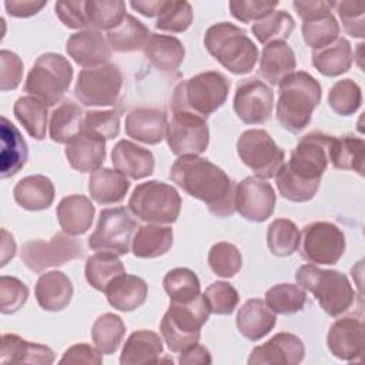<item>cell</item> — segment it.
<instances>
[{"instance_id": "cell-59", "label": "cell", "mask_w": 365, "mask_h": 365, "mask_svg": "<svg viewBox=\"0 0 365 365\" xmlns=\"http://www.w3.org/2000/svg\"><path fill=\"white\" fill-rule=\"evenodd\" d=\"M54 10L60 21L68 29H84L88 26L84 0L57 1Z\"/></svg>"}, {"instance_id": "cell-24", "label": "cell", "mask_w": 365, "mask_h": 365, "mask_svg": "<svg viewBox=\"0 0 365 365\" xmlns=\"http://www.w3.org/2000/svg\"><path fill=\"white\" fill-rule=\"evenodd\" d=\"M167 127V115L157 108H134L125 117V134L150 145L165 138Z\"/></svg>"}, {"instance_id": "cell-58", "label": "cell", "mask_w": 365, "mask_h": 365, "mask_svg": "<svg viewBox=\"0 0 365 365\" xmlns=\"http://www.w3.org/2000/svg\"><path fill=\"white\" fill-rule=\"evenodd\" d=\"M23 77V61L21 58L9 50L0 51V90H14Z\"/></svg>"}, {"instance_id": "cell-62", "label": "cell", "mask_w": 365, "mask_h": 365, "mask_svg": "<svg viewBox=\"0 0 365 365\" xmlns=\"http://www.w3.org/2000/svg\"><path fill=\"white\" fill-rule=\"evenodd\" d=\"M178 362L182 365H208L212 362V358L205 346L195 344L181 352Z\"/></svg>"}, {"instance_id": "cell-61", "label": "cell", "mask_w": 365, "mask_h": 365, "mask_svg": "<svg viewBox=\"0 0 365 365\" xmlns=\"http://www.w3.org/2000/svg\"><path fill=\"white\" fill-rule=\"evenodd\" d=\"M47 1H36V0H6L4 7L9 16L17 19H26L37 14Z\"/></svg>"}, {"instance_id": "cell-38", "label": "cell", "mask_w": 365, "mask_h": 365, "mask_svg": "<svg viewBox=\"0 0 365 365\" xmlns=\"http://www.w3.org/2000/svg\"><path fill=\"white\" fill-rule=\"evenodd\" d=\"M364 151L365 143L362 138L346 134L334 137L328 150V158L338 170L356 171L364 174Z\"/></svg>"}, {"instance_id": "cell-54", "label": "cell", "mask_w": 365, "mask_h": 365, "mask_svg": "<svg viewBox=\"0 0 365 365\" xmlns=\"http://www.w3.org/2000/svg\"><path fill=\"white\" fill-rule=\"evenodd\" d=\"M29 298L27 285L16 277H0V311L1 314L17 312Z\"/></svg>"}, {"instance_id": "cell-21", "label": "cell", "mask_w": 365, "mask_h": 365, "mask_svg": "<svg viewBox=\"0 0 365 365\" xmlns=\"http://www.w3.org/2000/svg\"><path fill=\"white\" fill-rule=\"evenodd\" d=\"M64 153L71 168L80 173H94L100 170L106 160V138L81 128L67 143Z\"/></svg>"}, {"instance_id": "cell-64", "label": "cell", "mask_w": 365, "mask_h": 365, "mask_svg": "<svg viewBox=\"0 0 365 365\" xmlns=\"http://www.w3.org/2000/svg\"><path fill=\"white\" fill-rule=\"evenodd\" d=\"M16 254V242L11 234H9L4 228L1 230V262L0 267H4Z\"/></svg>"}, {"instance_id": "cell-23", "label": "cell", "mask_w": 365, "mask_h": 365, "mask_svg": "<svg viewBox=\"0 0 365 365\" xmlns=\"http://www.w3.org/2000/svg\"><path fill=\"white\" fill-rule=\"evenodd\" d=\"M114 168L131 180H141L153 174L154 155L150 150L128 140H120L111 151Z\"/></svg>"}, {"instance_id": "cell-37", "label": "cell", "mask_w": 365, "mask_h": 365, "mask_svg": "<svg viewBox=\"0 0 365 365\" xmlns=\"http://www.w3.org/2000/svg\"><path fill=\"white\" fill-rule=\"evenodd\" d=\"M173 247V228L160 224H145L138 227L131 251L137 258H157Z\"/></svg>"}, {"instance_id": "cell-40", "label": "cell", "mask_w": 365, "mask_h": 365, "mask_svg": "<svg viewBox=\"0 0 365 365\" xmlns=\"http://www.w3.org/2000/svg\"><path fill=\"white\" fill-rule=\"evenodd\" d=\"M150 34V30L140 20L125 14L117 27L107 31V41L114 51L130 53L143 48Z\"/></svg>"}, {"instance_id": "cell-8", "label": "cell", "mask_w": 365, "mask_h": 365, "mask_svg": "<svg viewBox=\"0 0 365 365\" xmlns=\"http://www.w3.org/2000/svg\"><path fill=\"white\" fill-rule=\"evenodd\" d=\"M181 202V197L173 185L151 180L134 188L128 200V210L148 224H173L180 215Z\"/></svg>"}, {"instance_id": "cell-47", "label": "cell", "mask_w": 365, "mask_h": 365, "mask_svg": "<svg viewBox=\"0 0 365 365\" xmlns=\"http://www.w3.org/2000/svg\"><path fill=\"white\" fill-rule=\"evenodd\" d=\"M264 302L274 314L289 315L299 312L304 308L307 294L299 285L278 284L265 292Z\"/></svg>"}, {"instance_id": "cell-52", "label": "cell", "mask_w": 365, "mask_h": 365, "mask_svg": "<svg viewBox=\"0 0 365 365\" xmlns=\"http://www.w3.org/2000/svg\"><path fill=\"white\" fill-rule=\"evenodd\" d=\"M192 23V9L188 1H170L157 17L155 27L163 31L182 33Z\"/></svg>"}, {"instance_id": "cell-45", "label": "cell", "mask_w": 365, "mask_h": 365, "mask_svg": "<svg viewBox=\"0 0 365 365\" xmlns=\"http://www.w3.org/2000/svg\"><path fill=\"white\" fill-rule=\"evenodd\" d=\"M301 244V232L298 227L287 218L274 220L267 231V245L277 257L292 255Z\"/></svg>"}, {"instance_id": "cell-20", "label": "cell", "mask_w": 365, "mask_h": 365, "mask_svg": "<svg viewBox=\"0 0 365 365\" xmlns=\"http://www.w3.org/2000/svg\"><path fill=\"white\" fill-rule=\"evenodd\" d=\"M331 354L342 361H361L364 355V324L354 317L336 319L327 335Z\"/></svg>"}, {"instance_id": "cell-12", "label": "cell", "mask_w": 365, "mask_h": 365, "mask_svg": "<svg viewBox=\"0 0 365 365\" xmlns=\"http://www.w3.org/2000/svg\"><path fill=\"white\" fill-rule=\"evenodd\" d=\"M81 255V242L64 231L53 235L50 241H27L23 244L20 251L21 261L34 272H41L50 267H60L68 261L80 258Z\"/></svg>"}, {"instance_id": "cell-22", "label": "cell", "mask_w": 365, "mask_h": 365, "mask_svg": "<svg viewBox=\"0 0 365 365\" xmlns=\"http://www.w3.org/2000/svg\"><path fill=\"white\" fill-rule=\"evenodd\" d=\"M68 56L81 67L106 64L111 57V48L104 36L97 30H81L71 34L66 43Z\"/></svg>"}, {"instance_id": "cell-9", "label": "cell", "mask_w": 365, "mask_h": 365, "mask_svg": "<svg viewBox=\"0 0 365 365\" xmlns=\"http://www.w3.org/2000/svg\"><path fill=\"white\" fill-rule=\"evenodd\" d=\"M123 87V74L115 64L106 63L97 67L83 68L78 73L74 96L91 107L114 106L118 101Z\"/></svg>"}, {"instance_id": "cell-16", "label": "cell", "mask_w": 365, "mask_h": 365, "mask_svg": "<svg viewBox=\"0 0 365 365\" xmlns=\"http://www.w3.org/2000/svg\"><path fill=\"white\" fill-rule=\"evenodd\" d=\"M332 138V135L318 131L304 135L292 150L289 161L285 164L287 168L298 178L321 181L329 163L328 150Z\"/></svg>"}, {"instance_id": "cell-33", "label": "cell", "mask_w": 365, "mask_h": 365, "mask_svg": "<svg viewBox=\"0 0 365 365\" xmlns=\"http://www.w3.org/2000/svg\"><path fill=\"white\" fill-rule=\"evenodd\" d=\"M13 197L14 201L24 210H47L54 201V185L46 175H27L14 185Z\"/></svg>"}, {"instance_id": "cell-50", "label": "cell", "mask_w": 365, "mask_h": 365, "mask_svg": "<svg viewBox=\"0 0 365 365\" xmlns=\"http://www.w3.org/2000/svg\"><path fill=\"white\" fill-rule=\"evenodd\" d=\"M328 104L339 115L354 114L362 104L359 86L351 78L336 81L329 90Z\"/></svg>"}, {"instance_id": "cell-17", "label": "cell", "mask_w": 365, "mask_h": 365, "mask_svg": "<svg viewBox=\"0 0 365 365\" xmlns=\"http://www.w3.org/2000/svg\"><path fill=\"white\" fill-rule=\"evenodd\" d=\"M272 106L271 88L257 77L244 78L237 84L232 107L242 123L250 125L267 123L272 114Z\"/></svg>"}, {"instance_id": "cell-13", "label": "cell", "mask_w": 365, "mask_h": 365, "mask_svg": "<svg viewBox=\"0 0 365 365\" xmlns=\"http://www.w3.org/2000/svg\"><path fill=\"white\" fill-rule=\"evenodd\" d=\"M167 144L175 155H198L210 143V130L204 117L184 110H173L165 134Z\"/></svg>"}, {"instance_id": "cell-25", "label": "cell", "mask_w": 365, "mask_h": 365, "mask_svg": "<svg viewBox=\"0 0 365 365\" xmlns=\"http://www.w3.org/2000/svg\"><path fill=\"white\" fill-rule=\"evenodd\" d=\"M277 324L275 314L259 298L248 299L235 318V325L242 336L250 341H258L268 335Z\"/></svg>"}, {"instance_id": "cell-35", "label": "cell", "mask_w": 365, "mask_h": 365, "mask_svg": "<svg viewBox=\"0 0 365 365\" xmlns=\"http://www.w3.org/2000/svg\"><path fill=\"white\" fill-rule=\"evenodd\" d=\"M354 61V53L351 43L338 37L334 43L312 50V66L325 77H338L346 73Z\"/></svg>"}, {"instance_id": "cell-44", "label": "cell", "mask_w": 365, "mask_h": 365, "mask_svg": "<svg viewBox=\"0 0 365 365\" xmlns=\"http://www.w3.org/2000/svg\"><path fill=\"white\" fill-rule=\"evenodd\" d=\"M87 23L91 30H113L125 17V3L121 0H88L86 1Z\"/></svg>"}, {"instance_id": "cell-3", "label": "cell", "mask_w": 365, "mask_h": 365, "mask_svg": "<svg viewBox=\"0 0 365 365\" xmlns=\"http://www.w3.org/2000/svg\"><path fill=\"white\" fill-rule=\"evenodd\" d=\"M207 51L232 74L250 73L257 60L258 48L247 31L227 21L217 23L204 34Z\"/></svg>"}, {"instance_id": "cell-36", "label": "cell", "mask_w": 365, "mask_h": 365, "mask_svg": "<svg viewBox=\"0 0 365 365\" xmlns=\"http://www.w3.org/2000/svg\"><path fill=\"white\" fill-rule=\"evenodd\" d=\"M130 188V181L111 168H100L88 178V192L98 204H115L124 200Z\"/></svg>"}, {"instance_id": "cell-10", "label": "cell", "mask_w": 365, "mask_h": 365, "mask_svg": "<svg viewBox=\"0 0 365 365\" xmlns=\"http://www.w3.org/2000/svg\"><path fill=\"white\" fill-rule=\"evenodd\" d=\"M237 153L240 160L262 180L275 177L284 164L282 148L261 128L244 131L237 140Z\"/></svg>"}, {"instance_id": "cell-46", "label": "cell", "mask_w": 365, "mask_h": 365, "mask_svg": "<svg viewBox=\"0 0 365 365\" xmlns=\"http://www.w3.org/2000/svg\"><path fill=\"white\" fill-rule=\"evenodd\" d=\"M294 19L284 10H274L261 20L255 21L251 27L255 38L268 44L272 41H285L294 30Z\"/></svg>"}, {"instance_id": "cell-6", "label": "cell", "mask_w": 365, "mask_h": 365, "mask_svg": "<svg viewBox=\"0 0 365 365\" xmlns=\"http://www.w3.org/2000/svg\"><path fill=\"white\" fill-rule=\"evenodd\" d=\"M210 314L211 311L204 295H198L185 304L170 302L160 322V331L168 349L182 352L198 344L201 328Z\"/></svg>"}, {"instance_id": "cell-55", "label": "cell", "mask_w": 365, "mask_h": 365, "mask_svg": "<svg viewBox=\"0 0 365 365\" xmlns=\"http://www.w3.org/2000/svg\"><path fill=\"white\" fill-rule=\"evenodd\" d=\"M329 7L338 13L345 31L356 38L365 36V20H364V3L358 1H329Z\"/></svg>"}, {"instance_id": "cell-32", "label": "cell", "mask_w": 365, "mask_h": 365, "mask_svg": "<svg viewBox=\"0 0 365 365\" xmlns=\"http://www.w3.org/2000/svg\"><path fill=\"white\" fill-rule=\"evenodd\" d=\"M144 54L147 60L160 71H174L184 61L185 48L174 36L151 33L145 41Z\"/></svg>"}, {"instance_id": "cell-26", "label": "cell", "mask_w": 365, "mask_h": 365, "mask_svg": "<svg viewBox=\"0 0 365 365\" xmlns=\"http://www.w3.org/2000/svg\"><path fill=\"white\" fill-rule=\"evenodd\" d=\"M0 175L1 178H9L24 167L29 157V150L17 127L6 117H1L0 121Z\"/></svg>"}, {"instance_id": "cell-48", "label": "cell", "mask_w": 365, "mask_h": 365, "mask_svg": "<svg viewBox=\"0 0 365 365\" xmlns=\"http://www.w3.org/2000/svg\"><path fill=\"white\" fill-rule=\"evenodd\" d=\"M163 287L170 297V302H190L200 295V279L188 268H174L163 279Z\"/></svg>"}, {"instance_id": "cell-63", "label": "cell", "mask_w": 365, "mask_h": 365, "mask_svg": "<svg viewBox=\"0 0 365 365\" xmlns=\"http://www.w3.org/2000/svg\"><path fill=\"white\" fill-rule=\"evenodd\" d=\"M168 0H137V1H130V6L137 10L140 14L145 17H158L161 11L165 9Z\"/></svg>"}, {"instance_id": "cell-60", "label": "cell", "mask_w": 365, "mask_h": 365, "mask_svg": "<svg viewBox=\"0 0 365 365\" xmlns=\"http://www.w3.org/2000/svg\"><path fill=\"white\" fill-rule=\"evenodd\" d=\"M103 362L101 352L87 344H77L70 346L61 356L60 364H96Z\"/></svg>"}, {"instance_id": "cell-42", "label": "cell", "mask_w": 365, "mask_h": 365, "mask_svg": "<svg viewBox=\"0 0 365 365\" xmlns=\"http://www.w3.org/2000/svg\"><path fill=\"white\" fill-rule=\"evenodd\" d=\"M14 115L34 140H43L47 131V106L33 96L19 97L14 103Z\"/></svg>"}, {"instance_id": "cell-1", "label": "cell", "mask_w": 365, "mask_h": 365, "mask_svg": "<svg viewBox=\"0 0 365 365\" xmlns=\"http://www.w3.org/2000/svg\"><path fill=\"white\" fill-rule=\"evenodd\" d=\"M170 178L184 192L202 201L212 215L227 218L234 214L235 187L214 163L198 155H181L174 161Z\"/></svg>"}, {"instance_id": "cell-2", "label": "cell", "mask_w": 365, "mask_h": 365, "mask_svg": "<svg viewBox=\"0 0 365 365\" xmlns=\"http://www.w3.org/2000/svg\"><path fill=\"white\" fill-rule=\"evenodd\" d=\"M321 84L307 71H294L279 83L277 120L289 133L299 134L321 103Z\"/></svg>"}, {"instance_id": "cell-39", "label": "cell", "mask_w": 365, "mask_h": 365, "mask_svg": "<svg viewBox=\"0 0 365 365\" xmlns=\"http://www.w3.org/2000/svg\"><path fill=\"white\" fill-rule=\"evenodd\" d=\"M83 108L71 100H64L53 113L50 118V138L58 144H67L76 137L84 118Z\"/></svg>"}, {"instance_id": "cell-41", "label": "cell", "mask_w": 365, "mask_h": 365, "mask_svg": "<svg viewBox=\"0 0 365 365\" xmlns=\"http://www.w3.org/2000/svg\"><path fill=\"white\" fill-rule=\"evenodd\" d=\"M86 279L97 291H106L113 279L125 274V268L113 252H97L87 258Z\"/></svg>"}, {"instance_id": "cell-28", "label": "cell", "mask_w": 365, "mask_h": 365, "mask_svg": "<svg viewBox=\"0 0 365 365\" xmlns=\"http://www.w3.org/2000/svg\"><path fill=\"white\" fill-rule=\"evenodd\" d=\"M297 60L292 48L285 41H272L265 44L259 58V76L271 86L279 83L294 73Z\"/></svg>"}, {"instance_id": "cell-56", "label": "cell", "mask_w": 365, "mask_h": 365, "mask_svg": "<svg viewBox=\"0 0 365 365\" xmlns=\"http://www.w3.org/2000/svg\"><path fill=\"white\" fill-rule=\"evenodd\" d=\"M81 128L97 133L106 140H111L120 133V115L114 110H91L84 114Z\"/></svg>"}, {"instance_id": "cell-19", "label": "cell", "mask_w": 365, "mask_h": 365, "mask_svg": "<svg viewBox=\"0 0 365 365\" xmlns=\"http://www.w3.org/2000/svg\"><path fill=\"white\" fill-rule=\"evenodd\" d=\"M305 348L294 334L279 332L269 338L265 344L255 346L250 356V365H297L302 362Z\"/></svg>"}, {"instance_id": "cell-18", "label": "cell", "mask_w": 365, "mask_h": 365, "mask_svg": "<svg viewBox=\"0 0 365 365\" xmlns=\"http://www.w3.org/2000/svg\"><path fill=\"white\" fill-rule=\"evenodd\" d=\"M275 202L274 188L262 178L247 177L235 187V211L251 222L267 221L274 214Z\"/></svg>"}, {"instance_id": "cell-7", "label": "cell", "mask_w": 365, "mask_h": 365, "mask_svg": "<svg viewBox=\"0 0 365 365\" xmlns=\"http://www.w3.org/2000/svg\"><path fill=\"white\" fill-rule=\"evenodd\" d=\"M73 67L70 61L57 53H44L37 57L24 83V91L47 107L60 103L70 88Z\"/></svg>"}, {"instance_id": "cell-14", "label": "cell", "mask_w": 365, "mask_h": 365, "mask_svg": "<svg viewBox=\"0 0 365 365\" xmlns=\"http://www.w3.org/2000/svg\"><path fill=\"white\" fill-rule=\"evenodd\" d=\"M301 255L312 264L334 265L345 251V235L332 222L317 221L304 227Z\"/></svg>"}, {"instance_id": "cell-4", "label": "cell", "mask_w": 365, "mask_h": 365, "mask_svg": "<svg viewBox=\"0 0 365 365\" xmlns=\"http://www.w3.org/2000/svg\"><path fill=\"white\" fill-rule=\"evenodd\" d=\"M297 284L311 292L319 307L331 317L346 312L355 299L348 277L336 269H324L314 264L301 265L295 272Z\"/></svg>"}, {"instance_id": "cell-57", "label": "cell", "mask_w": 365, "mask_h": 365, "mask_svg": "<svg viewBox=\"0 0 365 365\" xmlns=\"http://www.w3.org/2000/svg\"><path fill=\"white\" fill-rule=\"evenodd\" d=\"M232 17L241 23L258 21L278 6L277 0H235L230 1Z\"/></svg>"}, {"instance_id": "cell-11", "label": "cell", "mask_w": 365, "mask_h": 365, "mask_svg": "<svg viewBox=\"0 0 365 365\" xmlns=\"http://www.w3.org/2000/svg\"><path fill=\"white\" fill-rule=\"evenodd\" d=\"M137 228V222L124 207L104 208L100 212L94 232L88 237V247L97 252L125 255Z\"/></svg>"}, {"instance_id": "cell-15", "label": "cell", "mask_w": 365, "mask_h": 365, "mask_svg": "<svg viewBox=\"0 0 365 365\" xmlns=\"http://www.w3.org/2000/svg\"><path fill=\"white\" fill-rule=\"evenodd\" d=\"M292 7L302 20V38L312 50H319L338 38L339 24L328 1L295 0Z\"/></svg>"}, {"instance_id": "cell-51", "label": "cell", "mask_w": 365, "mask_h": 365, "mask_svg": "<svg viewBox=\"0 0 365 365\" xmlns=\"http://www.w3.org/2000/svg\"><path fill=\"white\" fill-rule=\"evenodd\" d=\"M208 264L214 274L222 278L234 277L242 267L240 250L231 242H217L208 252Z\"/></svg>"}, {"instance_id": "cell-5", "label": "cell", "mask_w": 365, "mask_h": 365, "mask_svg": "<svg viewBox=\"0 0 365 365\" xmlns=\"http://www.w3.org/2000/svg\"><path fill=\"white\" fill-rule=\"evenodd\" d=\"M228 78L218 71H204L180 83L173 93L171 108L208 117L227 100Z\"/></svg>"}, {"instance_id": "cell-29", "label": "cell", "mask_w": 365, "mask_h": 365, "mask_svg": "<svg viewBox=\"0 0 365 365\" xmlns=\"http://www.w3.org/2000/svg\"><path fill=\"white\" fill-rule=\"evenodd\" d=\"M96 208L93 202L80 194L64 197L56 210L57 220L64 232L70 235H81L88 231L93 224Z\"/></svg>"}, {"instance_id": "cell-49", "label": "cell", "mask_w": 365, "mask_h": 365, "mask_svg": "<svg viewBox=\"0 0 365 365\" xmlns=\"http://www.w3.org/2000/svg\"><path fill=\"white\" fill-rule=\"evenodd\" d=\"M275 182L279 194L292 202H305L315 197L321 181H307L295 177L285 164L275 174Z\"/></svg>"}, {"instance_id": "cell-53", "label": "cell", "mask_w": 365, "mask_h": 365, "mask_svg": "<svg viewBox=\"0 0 365 365\" xmlns=\"http://www.w3.org/2000/svg\"><path fill=\"white\" fill-rule=\"evenodd\" d=\"M210 311L217 315H230L235 311L240 295L237 289L225 281H217L208 285L205 292L202 294Z\"/></svg>"}, {"instance_id": "cell-27", "label": "cell", "mask_w": 365, "mask_h": 365, "mask_svg": "<svg viewBox=\"0 0 365 365\" xmlns=\"http://www.w3.org/2000/svg\"><path fill=\"white\" fill-rule=\"evenodd\" d=\"M37 304L50 312L63 311L71 301L73 284L61 271H48L41 274L36 284Z\"/></svg>"}, {"instance_id": "cell-34", "label": "cell", "mask_w": 365, "mask_h": 365, "mask_svg": "<svg viewBox=\"0 0 365 365\" xmlns=\"http://www.w3.org/2000/svg\"><path fill=\"white\" fill-rule=\"evenodd\" d=\"M163 354V341L160 335L150 329L134 331L124 344L120 355L121 365L157 364Z\"/></svg>"}, {"instance_id": "cell-43", "label": "cell", "mask_w": 365, "mask_h": 365, "mask_svg": "<svg viewBox=\"0 0 365 365\" xmlns=\"http://www.w3.org/2000/svg\"><path fill=\"white\" fill-rule=\"evenodd\" d=\"M125 334L123 319L111 312L100 315L91 327V339L101 355L114 354Z\"/></svg>"}, {"instance_id": "cell-30", "label": "cell", "mask_w": 365, "mask_h": 365, "mask_svg": "<svg viewBox=\"0 0 365 365\" xmlns=\"http://www.w3.org/2000/svg\"><path fill=\"white\" fill-rule=\"evenodd\" d=\"M104 292L113 308L123 312H131L145 302L148 287L143 278L123 274L113 279Z\"/></svg>"}, {"instance_id": "cell-31", "label": "cell", "mask_w": 365, "mask_h": 365, "mask_svg": "<svg viewBox=\"0 0 365 365\" xmlns=\"http://www.w3.org/2000/svg\"><path fill=\"white\" fill-rule=\"evenodd\" d=\"M1 364H53L51 348L26 341L14 334H4L0 348Z\"/></svg>"}]
</instances>
